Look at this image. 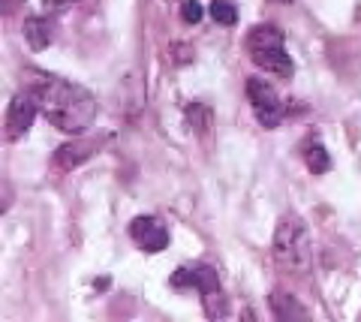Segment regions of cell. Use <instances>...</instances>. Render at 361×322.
Instances as JSON below:
<instances>
[{"mask_svg": "<svg viewBox=\"0 0 361 322\" xmlns=\"http://www.w3.org/2000/svg\"><path fill=\"white\" fill-rule=\"evenodd\" d=\"M175 290H199L202 295H208L214 290H220V277L211 265H184L172 274Z\"/></svg>", "mask_w": 361, "mask_h": 322, "instance_id": "cell-7", "label": "cell"}, {"mask_svg": "<svg viewBox=\"0 0 361 322\" xmlns=\"http://www.w3.org/2000/svg\"><path fill=\"white\" fill-rule=\"evenodd\" d=\"M202 302H205V314H208L211 319H214V316H226V314H229V304H226V298H223L220 290L208 292L205 298H202Z\"/></svg>", "mask_w": 361, "mask_h": 322, "instance_id": "cell-14", "label": "cell"}, {"mask_svg": "<svg viewBox=\"0 0 361 322\" xmlns=\"http://www.w3.org/2000/svg\"><path fill=\"white\" fill-rule=\"evenodd\" d=\"M187 124L193 127L196 132H208L211 130V109L202 106V103L187 106Z\"/></svg>", "mask_w": 361, "mask_h": 322, "instance_id": "cell-12", "label": "cell"}, {"mask_svg": "<svg viewBox=\"0 0 361 322\" xmlns=\"http://www.w3.org/2000/svg\"><path fill=\"white\" fill-rule=\"evenodd\" d=\"M304 160H307V169L313 175H322V172L331 169V157H329V151H325L322 145H310L307 154H304Z\"/></svg>", "mask_w": 361, "mask_h": 322, "instance_id": "cell-11", "label": "cell"}, {"mask_svg": "<svg viewBox=\"0 0 361 322\" xmlns=\"http://www.w3.org/2000/svg\"><path fill=\"white\" fill-rule=\"evenodd\" d=\"M274 262L289 274H307L313 265V244L307 223L301 217L289 214L277 223L274 232Z\"/></svg>", "mask_w": 361, "mask_h": 322, "instance_id": "cell-2", "label": "cell"}, {"mask_svg": "<svg viewBox=\"0 0 361 322\" xmlns=\"http://www.w3.org/2000/svg\"><path fill=\"white\" fill-rule=\"evenodd\" d=\"M280 4H286V0H280Z\"/></svg>", "mask_w": 361, "mask_h": 322, "instance_id": "cell-16", "label": "cell"}, {"mask_svg": "<svg viewBox=\"0 0 361 322\" xmlns=\"http://www.w3.org/2000/svg\"><path fill=\"white\" fill-rule=\"evenodd\" d=\"M25 39H27V46H30L33 51L49 49L51 39H54L51 21H49V18H27V21H25Z\"/></svg>", "mask_w": 361, "mask_h": 322, "instance_id": "cell-9", "label": "cell"}, {"mask_svg": "<svg viewBox=\"0 0 361 322\" xmlns=\"http://www.w3.org/2000/svg\"><path fill=\"white\" fill-rule=\"evenodd\" d=\"M130 235L145 253H160L169 247V229L157 217H135L130 223Z\"/></svg>", "mask_w": 361, "mask_h": 322, "instance_id": "cell-6", "label": "cell"}, {"mask_svg": "<svg viewBox=\"0 0 361 322\" xmlns=\"http://www.w3.org/2000/svg\"><path fill=\"white\" fill-rule=\"evenodd\" d=\"M97 151L94 142H87V139H78V142H70V145H61L58 154H54V163L61 166V169H75V166H82L85 160H90V154Z\"/></svg>", "mask_w": 361, "mask_h": 322, "instance_id": "cell-8", "label": "cell"}, {"mask_svg": "<svg viewBox=\"0 0 361 322\" xmlns=\"http://www.w3.org/2000/svg\"><path fill=\"white\" fill-rule=\"evenodd\" d=\"M37 112H39V103L33 99L30 91L16 94L13 103H9V109H6V139L16 142V139L25 136V132L30 130V124H33V118H37Z\"/></svg>", "mask_w": 361, "mask_h": 322, "instance_id": "cell-5", "label": "cell"}, {"mask_svg": "<svg viewBox=\"0 0 361 322\" xmlns=\"http://www.w3.org/2000/svg\"><path fill=\"white\" fill-rule=\"evenodd\" d=\"M25 79H27V91L39 103V112L51 127L63 132H82L94 124L97 99L82 85H73L66 79H58V75L37 70H27Z\"/></svg>", "mask_w": 361, "mask_h": 322, "instance_id": "cell-1", "label": "cell"}, {"mask_svg": "<svg viewBox=\"0 0 361 322\" xmlns=\"http://www.w3.org/2000/svg\"><path fill=\"white\" fill-rule=\"evenodd\" d=\"M208 13H211V18L217 21V25H235V21H238V9H235L229 0H214V4L208 6Z\"/></svg>", "mask_w": 361, "mask_h": 322, "instance_id": "cell-13", "label": "cell"}, {"mask_svg": "<svg viewBox=\"0 0 361 322\" xmlns=\"http://www.w3.org/2000/svg\"><path fill=\"white\" fill-rule=\"evenodd\" d=\"M271 310H274L277 319H304V316H307V310H304L295 298L286 295V292H274V295H271Z\"/></svg>", "mask_w": 361, "mask_h": 322, "instance_id": "cell-10", "label": "cell"}, {"mask_svg": "<svg viewBox=\"0 0 361 322\" xmlns=\"http://www.w3.org/2000/svg\"><path fill=\"white\" fill-rule=\"evenodd\" d=\"M247 99H250V106H253L256 120L265 130L280 127V120H283L286 109H283V103H280L277 91L268 82H262V79H247Z\"/></svg>", "mask_w": 361, "mask_h": 322, "instance_id": "cell-4", "label": "cell"}, {"mask_svg": "<svg viewBox=\"0 0 361 322\" xmlns=\"http://www.w3.org/2000/svg\"><path fill=\"white\" fill-rule=\"evenodd\" d=\"M180 18H184L187 25H199L202 21V6L196 4V0H184V4H180Z\"/></svg>", "mask_w": 361, "mask_h": 322, "instance_id": "cell-15", "label": "cell"}, {"mask_svg": "<svg viewBox=\"0 0 361 322\" xmlns=\"http://www.w3.org/2000/svg\"><path fill=\"white\" fill-rule=\"evenodd\" d=\"M247 51L253 63L265 73H274L280 79H289L295 73V63L283 49V30L274 25H256L247 33Z\"/></svg>", "mask_w": 361, "mask_h": 322, "instance_id": "cell-3", "label": "cell"}]
</instances>
